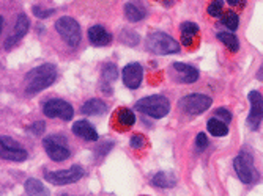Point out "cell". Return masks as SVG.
Masks as SVG:
<instances>
[{"mask_svg":"<svg viewBox=\"0 0 263 196\" xmlns=\"http://www.w3.org/2000/svg\"><path fill=\"white\" fill-rule=\"evenodd\" d=\"M57 79V68L52 63H44L33 68L26 76V93L36 94L51 86Z\"/></svg>","mask_w":263,"mask_h":196,"instance_id":"cell-1","label":"cell"},{"mask_svg":"<svg viewBox=\"0 0 263 196\" xmlns=\"http://www.w3.org/2000/svg\"><path fill=\"white\" fill-rule=\"evenodd\" d=\"M145 46L150 52L156 55H171L180 52V42L164 32H152L147 36Z\"/></svg>","mask_w":263,"mask_h":196,"instance_id":"cell-2","label":"cell"},{"mask_svg":"<svg viewBox=\"0 0 263 196\" xmlns=\"http://www.w3.org/2000/svg\"><path fill=\"white\" fill-rule=\"evenodd\" d=\"M136 108L140 113L147 115V116H150L153 119H161L171 112V102H169L167 97L155 94V96H148V97H143V99H140L136 104Z\"/></svg>","mask_w":263,"mask_h":196,"instance_id":"cell-3","label":"cell"},{"mask_svg":"<svg viewBox=\"0 0 263 196\" xmlns=\"http://www.w3.org/2000/svg\"><path fill=\"white\" fill-rule=\"evenodd\" d=\"M55 30L57 33L66 41L68 46L71 47H78L81 42V27L76 19L69 17V16H62L55 22Z\"/></svg>","mask_w":263,"mask_h":196,"instance_id":"cell-4","label":"cell"},{"mask_svg":"<svg viewBox=\"0 0 263 196\" xmlns=\"http://www.w3.org/2000/svg\"><path fill=\"white\" fill-rule=\"evenodd\" d=\"M213 104V99L206 94H200V93H194V94H187L183 99H180L178 102V108H181L184 113L187 115H202L203 112H206Z\"/></svg>","mask_w":263,"mask_h":196,"instance_id":"cell-5","label":"cell"},{"mask_svg":"<svg viewBox=\"0 0 263 196\" xmlns=\"http://www.w3.org/2000/svg\"><path fill=\"white\" fill-rule=\"evenodd\" d=\"M233 168L243 184H254L258 178L257 169L254 166V159L249 153H241L238 156L233 160Z\"/></svg>","mask_w":263,"mask_h":196,"instance_id":"cell-6","label":"cell"},{"mask_svg":"<svg viewBox=\"0 0 263 196\" xmlns=\"http://www.w3.org/2000/svg\"><path fill=\"white\" fill-rule=\"evenodd\" d=\"M43 146L46 154L49 156V159L55 160V162H63L69 157V149H68V143L66 138L62 135H51L46 137L43 140Z\"/></svg>","mask_w":263,"mask_h":196,"instance_id":"cell-7","label":"cell"},{"mask_svg":"<svg viewBox=\"0 0 263 196\" xmlns=\"http://www.w3.org/2000/svg\"><path fill=\"white\" fill-rule=\"evenodd\" d=\"M84 176V168L79 165H73L68 169H60V171H51V173H46L44 179L54 184V185H66V184H74Z\"/></svg>","mask_w":263,"mask_h":196,"instance_id":"cell-8","label":"cell"},{"mask_svg":"<svg viewBox=\"0 0 263 196\" xmlns=\"http://www.w3.org/2000/svg\"><path fill=\"white\" fill-rule=\"evenodd\" d=\"M43 113L47 118H60L63 121H69L74 116V108L71 104L62 99H49L43 105Z\"/></svg>","mask_w":263,"mask_h":196,"instance_id":"cell-9","label":"cell"},{"mask_svg":"<svg viewBox=\"0 0 263 196\" xmlns=\"http://www.w3.org/2000/svg\"><path fill=\"white\" fill-rule=\"evenodd\" d=\"M0 143H2V153H0V156H2L4 160H10V162H24L29 154L27 151L22 148V146L14 141L11 137H7L4 135L2 140H0Z\"/></svg>","mask_w":263,"mask_h":196,"instance_id":"cell-10","label":"cell"},{"mask_svg":"<svg viewBox=\"0 0 263 196\" xmlns=\"http://www.w3.org/2000/svg\"><path fill=\"white\" fill-rule=\"evenodd\" d=\"M248 99L251 102V112L248 116V124L252 130H257L263 119V96L258 91H251Z\"/></svg>","mask_w":263,"mask_h":196,"instance_id":"cell-11","label":"cell"},{"mask_svg":"<svg viewBox=\"0 0 263 196\" xmlns=\"http://www.w3.org/2000/svg\"><path fill=\"white\" fill-rule=\"evenodd\" d=\"M29 27H30V20H29L27 14L21 13V14L17 16V19H16V26H14L13 33H11L10 36H7V39H5V44H4V46H5L7 51H10V49H11L13 46H16L24 36L27 35Z\"/></svg>","mask_w":263,"mask_h":196,"instance_id":"cell-12","label":"cell"},{"mask_svg":"<svg viewBox=\"0 0 263 196\" xmlns=\"http://www.w3.org/2000/svg\"><path fill=\"white\" fill-rule=\"evenodd\" d=\"M172 77L181 83H194L199 79V71L184 63H174L172 64Z\"/></svg>","mask_w":263,"mask_h":196,"instance_id":"cell-13","label":"cell"},{"mask_svg":"<svg viewBox=\"0 0 263 196\" xmlns=\"http://www.w3.org/2000/svg\"><path fill=\"white\" fill-rule=\"evenodd\" d=\"M143 79V69L139 63H129L123 68V83L129 90H137Z\"/></svg>","mask_w":263,"mask_h":196,"instance_id":"cell-14","label":"cell"},{"mask_svg":"<svg viewBox=\"0 0 263 196\" xmlns=\"http://www.w3.org/2000/svg\"><path fill=\"white\" fill-rule=\"evenodd\" d=\"M71 130H73V134L76 137H79L85 141H97L98 140V132L95 130V127L85 119L76 121L73 124V127H71Z\"/></svg>","mask_w":263,"mask_h":196,"instance_id":"cell-15","label":"cell"},{"mask_svg":"<svg viewBox=\"0 0 263 196\" xmlns=\"http://www.w3.org/2000/svg\"><path fill=\"white\" fill-rule=\"evenodd\" d=\"M88 41L93 46L101 47V46H107L112 41V36L103 26H93L88 29Z\"/></svg>","mask_w":263,"mask_h":196,"instance_id":"cell-16","label":"cell"},{"mask_svg":"<svg viewBox=\"0 0 263 196\" xmlns=\"http://www.w3.org/2000/svg\"><path fill=\"white\" fill-rule=\"evenodd\" d=\"M181 30V44L184 47H193L194 41L199 36V27L194 22H183L180 26Z\"/></svg>","mask_w":263,"mask_h":196,"instance_id":"cell-17","label":"cell"},{"mask_svg":"<svg viewBox=\"0 0 263 196\" xmlns=\"http://www.w3.org/2000/svg\"><path fill=\"white\" fill-rule=\"evenodd\" d=\"M107 110V104L101 99H88L87 102H84V105L81 107V113L84 115H103Z\"/></svg>","mask_w":263,"mask_h":196,"instance_id":"cell-18","label":"cell"},{"mask_svg":"<svg viewBox=\"0 0 263 196\" xmlns=\"http://www.w3.org/2000/svg\"><path fill=\"white\" fill-rule=\"evenodd\" d=\"M206 129L213 137H226L229 134V126L227 122L218 119V118H211L206 122Z\"/></svg>","mask_w":263,"mask_h":196,"instance_id":"cell-19","label":"cell"},{"mask_svg":"<svg viewBox=\"0 0 263 196\" xmlns=\"http://www.w3.org/2000/svg\"><path fill=\"white\" fill-rule=\"evenodd\" d=\"M24 187H26V193L29 196H51L49 190H47L38 179H27Z\"/></svg>","mask_w":263,"mask_h":196,"instance_id":"cell-20","label":"cell"},{"mask_svg":"<svg viewBox=\"0 0 263 196\" xmlns=\"http://www.w3.org/2000/svg\"><path fill=\"white\" fill-rule=\"evenodd\" d=\"M152 184L155 187H159V188H172V187L177 185V179H175L174 175L162 173V171H161V173L155 175V178L152 179Z\"/></svg>","mask_w":263,"mask_h":196,"instance_id":"cell-21","label":"cell"},{"mask_svg":"<svg viewBox=\"0 0 263 196\" xmlns=\"http://www.w3.org/2000/svg\"><path fill=\"white\" fill-rule=\"evenodd\" d=\"M117 122L122 129H129L136 122V115L129 108H120L117 113Z\"/></svg>","mask_w":263,"mask_h":196,"instance_id":"cell-22","label":"cell"},{"mask_svg":"<svg viewBox=\"0 0 263 196\" xmlns=\"http://www.w3.org/2000/svg\"><path fill=\"white\" fill-rule=\"evenodd\" d=\"M218 39L222 41L226 44V47L229 49V51L232 52H236L238 49H240V41H238V38L233 35V33H227V32H219L218 33Z\"/></svg>","mask_w":263,"mask_h":196,"instance_id":"cell-23","label":"cell"},{"mask_svg":"<svg viewBox=\"0 0 263 196\" xmlns=\"http://www.w3.org/2000/svg\"><path fill=\"white\" fill-rule=\"evenodd\" d=\"M221 24L222 26H226L230 32L236 30L238 29V24H240V17H238V14L235 11H227L221 16Z\"/></svg>","mask_w":263,"mask_h":196,"instance_id":"cell-24","label":"cell"},{"mask_svg":"<svg viewBox=\"0 0 263 196\" xmlns=\"http://www.w3.org/2000/svg\"><path fill=\"white\" fill-rule=\"evenodd\" d=\"M125 16L131 22H139L143 16H145V13H143L142 10H139L134 4H126L125 5Z\"/></svg>","mask_w":263,"mask_h":196,"instance_id":"cell-25","label":"cell"},{"mask_svg":"<svg viewBox=\"0 0 263 196\" xmlns=\"http://www.w3.org/2000/svg\"><path fill=\"white\" fill-rule=\"evenodd\" d=\"M117 77H118V69H117V66L114 63L104 64V68H103V79H104V82L106 83H112V82L117 80Z\"/></svg>","mask_w":263,"mask_h":196,"instance_id":"cell-26","label":"cell"},{"mask_svg":"<svg viewBox=\"0 0 263 196\" xmlns=\"http://www.w3.org/2000/svg\"><path fill=\"white\" fill-rule=\"evenodd\" d=\"M120 39H122V42H123V44L131 46V47L137 46V44H139V41H140L139 35H137L136 32H133V30H123V32L120 33Z\"/></svg>","mask_w":263,"mask_h":196,"instance_id":"cell-27","label":"cell"},{"mask_svg":"<svg viewBox=\"0 0 263 196\" xmlns=\"http://www.w3.org/2000/svg\"><path fill=\"white\" fill-rule=\"evenodd\" d=\"M222 7H224V2L222 0H213V2L208 5L206 11L211 17H221L222 16Z\"/></svg>","mask_w":263,"mask_h":196,"instance_id":"cell-28","label":"cell"},{"mask_svg":"<svg viewBox=\"0 0 263 196\" xmlns=\"http://www.w3.org/2000/svg\"><path fill=\"white\" fill-rule=\"evenodd\" d=\"M32 11H33V14H35L36 17H40V19H46V17H49L51 14H54V13H55L52 8L44 10V8H41V7H33V8H32Z\"/></svg>","mask_w":263,"mask_h":196,"instance_id":"cell-29","label":"cell"},{"mask_svg":"<svg viewBox=\"0 0 263 196\" xmlns=\"http://www.w3.org/2000/svg\"><path fill=\"white\" fill-rule=\"evenodd\" d=\"M129 144H131V148H134V149H140V148L145 146V138H143V135H139V134L133 135Z\"/></svg>","mask_w":263,"mask_h":196,"instance_id":"cell-30","label":"cell"},{"mask_svg":"<svg viewBox=\"0 0 263 196\" xmlns=\"http://www.w3.org/2000/svg\"><path fill=\"white\" fill-rule=\"evenodd\" d=\"M214 118H218V119H221V121H224V122H227V124H229V122L232 121V113L227 108H218L216 110V116H214Z\"/></svg>","mask_w":263,"mask_h":196,"instance_id":"cell-31","label":"cell"},{"mask_svg":"<svg viewBox=\"0 0 263 196\" xmlns=\"http://www.w3.org/2000/svg\"><path fill=\"white\" fill-rule=\"evenodd\" d=\"M208 146V138H206V135L203 134V132H200L197 137H196V148L199 149V151H202V149H205Z\"/></svg>","mask_w":263,"mask_h":196,"instance_id":"cell-32","label":"cell"},{"mask_svg":"<svg viewBox=\"0 0 263 196\" xmlns=\"http://www.w3.org/2000/svg\"><path fill=\"white\" fill-rule=\"evenodd\" d=\"M44 129H46L44 122H43V121H41V122L38 121V122H35V124H32V126H30V129H29V130H30L32 134H35V135H41V134L44 132Z\"/></svg>","mask_w":263,"mask_h":196,"instance_id":"cell-33","label":"cell"},{"mask_svg":"<svg viewBox=\"0 0 263 196\" xmlns=\"http://www.w3.org/2000/svg\"><path fill=\"white\" fill-rule=\"evenodd\" d=\"M227 4L230 7H235V8H240V7H245L246 0H227Z\"/></svg>","mask_w":263,"mask_h":196,"instance_id":"cell-34","label":"cell"},{"mask_svg":"<svg viewBox=\"0 0 263 196\" xmlns=\"http://www.w3.org/2000/svg\"><path fill=\"white\" fill-rule=\"evenodd\" d=\"M257 79H258V80H263V64L260 66V69H258V72H257Z\"/></svg>","mask_w":263,"mask_h":196,"instance_id":"cell-35","label":"cell"},{"mask_svg":"<svg viewBox=\"0 0 263 196\" xmlns=\"http://www.w3.org/2000/svg\"><path fill=\"white\" fill-rule=\"evenodd\" d=\"M62 196H73V194H66V193H63Z\"/></svg>","mask_w":263,"mask_h":196,"instance_id":"cell-36","label":"cell"}]
</instances>
